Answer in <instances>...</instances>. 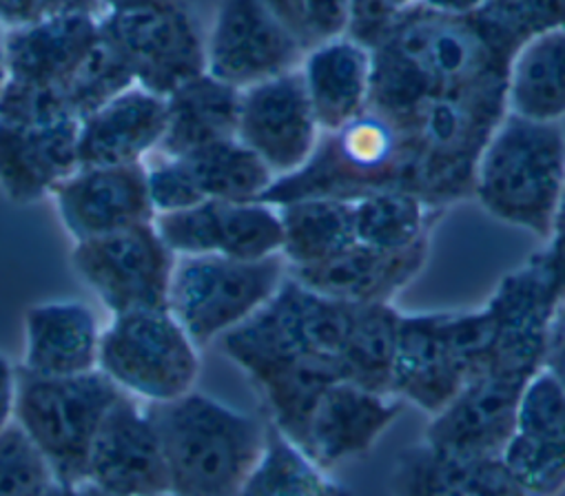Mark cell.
<instances>
[{
	"label": "cell",
	"mask_w": 565,
	"mask_h": 496,
	"mask_svg": "<svg viewBox=\"0 0 565 496\" xmlns=\"http://www.w3.org/2000/svg\"><path fill=\"white\" fill-rule=\"evenodd\" d=\"M399 317L395 304L331 300L289 276L253 317L217 342L259 392L266 417L298 439L331 384L393 395Z\"/></svg>",
	"instance_id": "1"
},
{
	"label": "cell",
	"mask_w": 565,
	"mask_h": 496,
	"mask_svg": "<svg viewBox=\"0 0 565 496\" xmlns=\"http://www.w3.org/2000/svg\"><path fill=\"white\" fill-rule=\"evenodd\" d=\"M558 302L539 254L497 284L486 302L494 320L488 359L457 399L430 419L424 432L428 445L455 454H501L519 401L543 368L545 333Z\"/></svg>",
	"instance_id": "2"
},
{
	"label": "cell",
	"mask_w": 565,
	"mask_h": 496,
	"mask_svg": "<svg viewBox=\"0 0 565 496\" xmlns=\"http://www.w3.org/2000/svg\"><path fill=\"white\" fill-rule=\"evenodd\" d=\"M371 54L369 105L388 116L430 96L508 80L510 67L472 17H444L419 3L393 21Z\"/></svg>",
	"instance_id": "3"
},
{
	"label": "cell",
	"mask_w": 565,
	"mask_h": 496,
	"mask_svg": "<svg viewBox=\"0 0 565 496\" xmlns=\"http://www.w3.org/2000/svg\"><path fill=\"white\" fill-rule=\"evenodd\" d=\"M505 114V80H499L430 96L391 116L402 131L408 193L444 213L470 200L479 158Z\"/></svg>",
	"instance_id": "4"
},
{
	"label": "cell",
	"mask_w": 565,
	"mask_h": 496,
	"mask_svg": "<svg viewBox=\"0 0 565 496\" xmlns=\"http://www.w3.org/2000/svg\"><path fill=\"white\" fill-rule=\"evenodd\" d=\"M145 412L162 445L171 496L239 494L262 454L266 419L195 390Z\"/></svg>",
	"instance_id": "5"
},
{
	"label": "cell",
	"mask_w": 565,
	"mask_h": 496,
	"mask_svg": "<svg viewBox=\"0 0 565 496\" xmlns=\"http://www.w3.org/2000/svg\"><path fill=\"white\" fill-rule=\"evenodd\" d=\"M565 184V131L505 114L475 173L472 197L494 219L547 239Z\"/></svg>",
	"instance_id": "6"
},
{
	"label": "cell",
	"mask_w": 565,
	"mask_h": 496,
	"mask_svg": "<svg viewBox=\"0 0 565 496\" xmlns=\"http://www.w3.org/2000/svg\"><path fill=\"white\" fill-rule=\"evenodd\" d=\"M494 335L488 304L475 311L402 313L393 395L435 417L483 368Z\"/></svg>",
	"instance_id": "7"
},
{
	"label": "cell",
	"mask_w": 565,
	"mask_h": 496,
	"mask_svg": "<svg viewBox=\"0 0 565 496\" xmlns=\"http://www.w3.org/2000/svg\"><path fill=\"white\" fill-rule=\"evenodd\" d=\"M380 191H408L406 155L399 125L369 105L344 127L322 133L309 162L277 177L259 202L270 206L309 197L355 202Z\"/></svg>",
	"instance_id": "8"
},
{
	"label": "cell",
	"mask_w": 565,
	"mask_h": 496,
	"mask_svg": "<svg viewBox=\"0 0 565 496\" xmlns=\"http://www.w3.org/2000/svg\"><path fill=\"white\" fill-rule=\"evenodd\" d=\"M125 392L100 370L78 377H39L17 370V425L67 487L87 483L94 439Z\"/></svg>",
	"instance_id": "9"
},
{
	"label": "cell",
	"mask_w": 565,
	"mask_h": 496,
	"mask_svg": "<svg viewBox=\"0 0 565 496\" xmlns=\"http://www.w3.org/2000/svg\"><path fill=\"white\" fill-rule=\"evenodd\" d=\"M289 278L281 256L233 260L224 256L178 258L169 311L189 339L204 348L253 317Z\"/></svg>",
	"instance_id": "10"
},
{
	"label": "cell",
	"mask_w": 565,
	"mask_h": 496,
	"mask_svg": "<svg viewBox=\"0 0 565 496\" xmlns=\"http://www.w3.org/2000/svg\"><path fill=\"white\" fill-rule=\"evenodd\" d=\"M103 47L127 69L134 87L167 98L186 80L206 72V39L182 0L103 12Z\"/></svg>",
	"instance_id": "11"
},
{
	"label": "cell",
	"mask_w": 565,
	"mask_h": 496,
	"mask_svg": "<svg viewBox=\"0 0 565 496\" xmlns=\"http://www.w3.org/2000/svg\"><path fill=\"white\" fill-rule=\"evenodd\" d=\"M98 370L125 395L164 403L193 390L200 357L169 309L131 311L100 333Z\"/></svg>",
	"instance_id": "12"
},
{
	"label": "cell",
	"mask_w": 565,
	"mask_h": 496,
	"mask_svg": "<svg viewBox=\"0 0 565 496\" xmlns=\"http://www.w3.org/2000/svg\"><path fill=\"white\" fill-rule=\"evenodd\" d=\"M72 265L111 315L169 309L175 256L153 222L76 241Z\"/></svg>",
	"instance_id": "13"
},
{
	"label": "cell",
	"mask_w": 565,
	"mask_h": 496,
	"mask_svg": "<svg viewBox=\"0 0 565 496\" xmlns=\"http://www.w3.org/2000/svg\"><path fill=\"white\" fill-rule=\"evenodd\" d=\"M305 43L262 0H220L206 36V74L244 91L300 67Z\"/></svg>",
	"instance_id": "14"
},
{
	"label": "cell",
	"mask_w": 565,
	"mask_h": 496,
	"mask_svg": "<svg viewBox=\"0 0 565 496\" xmlns=\"http://www.w3.org/2000/svg\"><path fill=\"white\" fill-rule=\"evenodd\" d=\"M153 226L175 258L264 260L281 251L279 211L259 200H206L184 211L160 213L153 217Z\"/></svg>",
	"instance_id": "15"
},
{
	"label": "cell",
	"mask_w": 565,
	"mask_h": 496,
	"mask_svg": "<svg viewBox=\"0 0 565 496\" xmlns=\"http://www.w3.org/2000/svg\"><path fill=\"white\" fill-rule=\"evenodd\" d=\"M320 138L322 129L298 69L242 91L237 140L246 144L275 177L302 169L318 149Z\"/></svg>",
	"instance_id": "16"
},
{
	"label": "cell",
	"mask_w": 565,
	"mask_h": 496,
	"mask_svg": "<svg viewBox=\"0 0 565 496\" xmlns=\"http://www.w3.org/2000/svg\"><path fill=\"white\" fill-rule=\"evenodd\" d=\"M87 483L111 496L169 494L167 463L145 408L122 395L107 412L87 465Z\"/></svg>",
	"instance_id": "17"
},
{
	"label": "cell",
	"mask_w": 565,
	"mask_h": 496,
	"mask_svg": "<svg viewBox=\"0 0 565 496\" xmlns=\"http://www.w3.org/2000/svg\"><path fill=\"white\" fill-rule=\"evenodd\" d=\"M52 195L65 230L76 241L149 224L156 217L142 162L78 169Z\"/></svg>",
	"instance_id": "18"
},
{
	"label": "cell",
	"mask_w": 565,
	"mask_h": 496,
	"mask_svg": "<svg viewBox=\"0 0 565 496\" xmlns=\"http://www.w3.org/2000/svg\"><path fill=\"white\" fill-rule=\"evenodd\" d=\"M501 456L527 496L565 489V392L547 373L527 384Z\"/></svg>",
	"instance_id": "19"
},
{
	"label": "cell",
	"mask_w": 565,
	"mask_h": 496,
	"mask_svg": "<svg viewBox=\"0 0 565 496\" xmlns=\"http://www.w3.org/2000/svg\"><path fill=\"white\" fill-rule=\"evenodd\" d=\"M402 412V399L355 384H331L311 419L300 448L324 470L364 456Z\"/></svg>",
	"instance_id": "20"
},
{
	"label": "cell",
	"mask_w": 565,
	"mask_h": 496,
	"mask_svg": "<svg viewBox=\"0 0 565 496\" xmlns=\"http://www.w3.org/2000/svg\"><path fill=\"white\" fill-rule=\"evenodd\" d=\"M428 251L430 237L402 251H380V248L355 244L329 262L289 269V276L331 300L349 304H393L424 271Z\"/></svg>",
	"instance_id": "21"
},
{
	"label": "cell",
	"mask_w": 565,
	"mask_h": 496,
	"mask_svg": "<svg viewBox=\"0 0 565 496\" xmlns=\"http://www.w3.org/2000/svg\"><path fill=\"white\" fill-rule=\"evenodd\" d=\"M100 14H65L8 30L10 85L45 89L76 76L100 50Z\"/></svg>",
	"instance_id": "22"
},
{
	"label": "cell",
	"mask_w": 565,
	"mask_h": 496,
	"mask_svg": "<svg viewBox=\"0 0 565 496\" xmlns=\"http://www.w3.org/2000/svg\"><path fill=\"white\" fill-rule=\"evenodd\" d=\"M78 122L23 125L0 120V188L14 204L52 195L78 171Z\"/></svg>",
	"instance_id": "23"
},
{
	"label": "cell",
	"mask_w": 565,
	"mask_h": 496,
	"mask_svg": "<svg viewBox=\"0 0 565 496\" xmlns=\"http://www.w3.org/2000/svg\"><path fill=\"white\" fill-rule=\"evenodd\" d=\"M393 496H527L501 454H455L424 439L395 459Z\"/></svg>",
	"instance_id": "24"
},
{
	"label": "cell",
	"mask_w": 565,
	"mask_h": 496,
	"mask_svg": "<svg viewBox=\"0 0 565 496\" xmlns=\"http://www.w3.org/2000/svg\"><path fill=\"white\" fill-rule=\"evenodd\" d=\"M164 127V98L129 87L78 122V169L140 164L160 147Z\"/></svg>",
	"instance_id": "25"
},
{
	"label": "cell",
	"mask_w": 565,
	"mask_h": 496,
	"mask_svg": "<svg viewBox=\"0 0 565 496\" xmlns=\"http://www.w3.org/2000/svg\"><path fill=\"white\" fill-rule=\"evenodd\" d=\"M129 87H134L131 76L100 43L92 61L61 85L28 89L8 83L0 94V120L23 125L83 122Z\"/></svg>",
	"instance_id": "26"
},
{
	"label": "cell",
	"mask_w": 565,
	"mask_h": 496,
	"mask_svg": "<svg viewBox=\"0 0 565 496\" xmlns=\"http://www.w3.org/2000/svg\"><path fill=\"white\" fill-rule=\"evenodd\" d=\"M298 72L322 133L344 127L369 107L373 54L351 36L313 45Z\"/></svg>",
	"instance_id": "27"
},
{
	"label": "cell",
	"mask_w": 565,
	"mask_h": 496,
	"mask_svg": "<svg viewBox=\"0 0 565 496\" xmlns=\"http://www.w3.org/2000/svg\"><path fill=\"white\" fill-rule=\"evenodd\" d=\"M100 331L81 302H50L25 315L23 370L39 377H78L98 370Z\"/></svg>",
	"instance_id": "28"
},
{
	"label": "cell",
	"mask_w": 565,
	"mask_h": 496,
	"mask_svg": "<svg viewBox=\"0 0 565 496\" xmlns=\"http://www.w3.org/2000/svg\"><path fill=\"white\" fill-rule=\"evenodd\" d=\"M242 91L200 74L164 98L167 127L158 151L182 158L209 144L237 138Z\"/></svg>",
	"instance_id": "29"
},
{
	"label": "cell",
	"mask_w": 565,
	"mask_h": 496,
	"mask_svg": "<svg viewBox=\"0 0 565 496\" xmlns=\"http://www.w3.org/2000/svg\"><path fill=\"white\" fill-rule=\"evenodd\" d=\"M281 251L289 269H307L342 256L358 244L353 202L309 197L277 206Z\"/></svg>",
	"instance_id": "30"
},
{
	"label": "cell",
	"mask_w": 565,
	"mask_h": 496,
	"mask_svg": "<svg viewBox=\"0 0 565 496\" xmlns=\"http://www.w3.org/2000/svg\"><path fill=\"white\" fill-rule=\"evenodd\" d=\"M505 105L536 122L558 125L565 118V28L532 39L512 56Z\"/></svg>",
	"instance_id": "31"
},
{
	"label": "cell",
	"mask_w": 565,
	"mask_h": 496,
	"mask_svg": "<svg viewBox=\"0 0 565 496\" xmlns=\"http://www.w3.org/2000/svg\"><path fill=\"white\" fill-rule=\"evenodd\" d=\"M237 496H353V492L266 419L262 454Z\"/></svg>",
	"instance_id": "32"
},
{
	"label": "cell",
	"mask_w": 565,
	"mask_h": 496,
	"mask_svg": "<svg viewBox=\"0 0 565 496\" xmlns=\"http://www.w3.org/2000/svg\"><path fill=\"white\" fill-rule=\"evenodd\" d=\"M182 160L204 202H257L277 180L237 138L209 144L182 155Z\"/></svg>",
	"instance_id": "33"
},
{
	"label": "cell",
	"mask_w": 565,
	"mask_h": 496,
	"mask_svg": "<svg viewBox=\"0 0 565 496\" xmlns=\"http://www.w3.org/2000/svg\"><path fill=\"white\" fill-rule=\"evenodd\" d=\"M441 215L408 191H380L353 202L358 244L380 251H402L430 237Z\"/></svg>",
	"instance_id": "34"
},
{
	"label": "cell",
	"mask_w": 565,
	"mask_h": 496,
	"mask_svg": "<svg viewBox=\"0 0 565 496\" xmlns=\"http://www.w3.org/2000/svg\"><path fill=\"white\" fill-rule=\"evenodd\" d=\"M472 19L490 45L512 61L532 39L565 28V0H483Z\"/></svg>",
	"instance_id": "35"
},
{
	"label": "cell",
	"mask_w": 565,
	"mask_h": 496,
	"mask_svg": "<svg viewBox=\"0 0 565 496\" xmlns=\"http://www.w3.org/2000/svg\"><path fill=\"white\" fill-rule=\"evenodd\" d=\"M54 481L52 467L17 423L0 432V496H43Z\"/></svg>",
	"instance_id": "36"
},
{
	"label": "cell",
	"mask_w": 565,
	"mask_h": 496,
	"mask_svg": "<svg viewBox=\"0 0 565 496\" xmlns=\"http://www.w3.org/2000/svg\"><path fill=\"white\" fill-rule=\"evenodd\" d=\"M147 186L156 215L184 211L202 204L195 182L182 158H167L147 169Z\"/></svg>",
	"instance_id": "37"
},
{
	"label": "cell",
	"mask_w": 565,
	"mask_h": 496,
	"mask_svg": "<svg viewBox=\"0 0 565 496\" xmlns=\"http://www.w3.org/2000/svg\"><path fill=\"white\" fill-rule=\"evenodd\" d=\"M65 14H100V6L98 0H0V25L8 30Z\"/></svg>",
	"instance_id": "38"
},
{
	"label": "cell",
	"mask_w": 565,
	"mask_h": 496,
	"mask_svg": "<svg viewBox=\"0 0 565 496\" xmlns=\"http://www.w3.org/2000/svg\"><path fill=\"white\" fill-rule=\"evenodd\" d=\"M355 0H302L305 30L311 47L349 34Z\"/></svg>",
	"instance_id": "39"
},
{
	"label": "cell",
	"mask_w": 565,
	"mask_h": 496,
	"mask_svg": "<svg viewBox=\"0 0 565 496\" xmlns=\"http://www.w3.org/2000/svg\"><path fill=\"white\" fill-rule=\"evenodd\" d=\"M543 265L550 269L561 300H565V184L558 195V204L552 217L547 246L539 251Z\"/></svg>",
	"instance_id": "40"
},
{
	"label": "cell",
	"mask_w": 565,
	"mask_h": 496,
	"mask_svg": "<svg viewBox=\"0 0 565 496\" xmlns=\"http://www.w3.org/2000/svg\"><path fill=\"white\" fill-rule=\"evenodd\" d=\"M543 373H547L565 392V300H561L550 317L543 348Z\"/></svg>",
	"instance_id": "41"
},
{
	"label": "cell",
	"mask_w": 565,
	"mask_h": 496,
	"mask_svg": "<svg viewBox=\"0 0 565 496\" xmlns=\"http://www.w3.org/2000/svg\"><path fill=\"white\" fill-rule=\"evenodd\" d=\"M17 410V370L8 357L0 355V432L12 425Z\"/></svg>",
	"instance_id": "42"
},
{
	"label": "cell",
	"mask_w": 565,
	"mask_h": 496,
	"mask_svg": "<svg viewBox=\"0 0 565 496\" xmlns=\"http://www.w3.org/2000/svg\"><path fill=\"white\" fill-rule=\"evenodd\" d=\"M262 3L305 43L307 50H311V43L305 30L302 0H262Z\"/></svg>",
	"instance_id": "43"
},
{
	"label": "cell",
	"mask_w": 565,
	"mask_h": 496,
	"mask_svg": "<svg viewBox=\"0 0 565 496\" xmlns=\"http://www.w3.org/2000/svg\"><path fill=\"white\" fill-rule=\"evenodd\" d=\"M483 0H419V6L444 17H472Z\"/></svg>",
	"instance_id": "44"
},
{
	"label": "cell",
	"mask_w": 565,
	"mask_h": 496,
	"mask_svg": "<svg viewBox=\"0 0 565 496\" xmlns=\"http://www.w3.org/2000/svg\"><path fill=\"white\" fill-rule=\"evenodd\" d=\"M158 3V0H98L100 6V14L103 12H125V10H136V8H145Z\"/></svg>",
	"instance_id": "45"
},
{
	"label": "cell",
	"mask_w": 565,
	"mask_h": 496,
	"mask_svg": "<svg viewBox=\"0 0 565 496\" xmlns=\"http://www.w3.org/2000/svg\"><path fill=\"white\" fill-rule=\"evenodd\" d=\"M6 36L8 32L0 25V94L8 87L10 80V72H8V50H6Z\"/></svg>",
	"instance_id": "46"
}]
</instances>
